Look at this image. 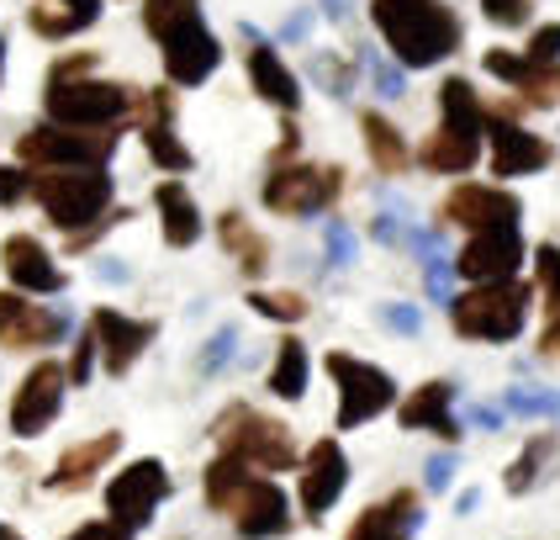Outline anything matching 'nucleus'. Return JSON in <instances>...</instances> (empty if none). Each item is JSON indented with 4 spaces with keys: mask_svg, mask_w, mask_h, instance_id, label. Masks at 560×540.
Returning a JSON list of instances; mask_svg holds the SVG:
<instances>
[{
    "mask_svg": "<svg viewBox=\"0 0 560 540\" xmlns=\"http://www.w3.org/2000/svg\"><path fill=\"white\" fill-rule=\"evenodd\" d=\"M143 143H149L159 170H190V149L175 143V127L170 123H143Z\"/></svg>",
    "mask_w": 560,
    "mask_h": 540,
    "instance_id": "obj_37",
    "label": "nucleus"
},
{
    "mask_svg": "<svg viewBox=\"0 0 560 540\" xmlns=\"http://www.w3.org/2000/svg\"><path fill=\"white\" fill-rule=\"evenodd\" d=\"M32 196L37 207L48 212L54 228H69V233H85L95 222H106V202H112V175L101 164H59V170H43L32 181Z\"/></svg>",
    "mask_w": 560,
    "mask_h": 540,
    "instance_id": "obj_3",
    "label": "nucleus"
},
{
    "mask_svg": "<svg viewBox=\"0 0 560 540\" xmlns=\"http://www.w3.org/2000/svg\"><path fill=\"white\" fill-rule=\"evenodd\" d=\"M0 540H22V536H11V530H0Z\"/></svg>",
    "mask_w": 560,
    "mask_h": 540,
    "instance_id": "obj_54",
    "label": "nucleus"
},
{
    "mask_svg": "<svg viewBox=\"0 0 560 540\" xmlns=\"http://www.w3.org/2000/svg\"><path fill=\"white\" fill-rule=\"evenodd\" d=\"M164 69H170V80L175 85H201L212 69L222 64V48H218V37L207 32V22L196 16V22H186L180 32H170L164 43Z\"/></svg>",
    "mask_w": 560,
    "mask_h": 540,
    "instance_id": "obj_18",
    "label": "nucleus"
},
{
    "mask_svg": "<svg viewBox=\"0 0 560 540\" xmlns=\"http://www.w3.org/2000/svg\"><path fill=\"white\" fill-rule=\"evenodd\" d=\"M27 191H32L27 170H16V164H0V207H16Z\"/></svg>",
    "mask_w": 560,
    "mask_h": 540,
    "instance_id": "obj_42",
    "label": "nucleus"
},
{
    "mask_svg": "<svg viewBox=\"0 0 560 540\" xmlns=\"http://www.w3.org/2000/svg\"><path fill=\"white\" fill-rule=\"evenodd\" d=\"M360 133H365V154L381 175H402L407 164H412V149H407V138L397 133L392 117H381V112H360Z\"/></svg>",
    "mask_w": 560,
    "mask_h": 540,
    "instance_id": "obj_28",
    "label": "nucleus"
},
{
    "mask_svg": "<svg viewBox=\"0 0 560 540\" xmlns=\"http://www.w3.org/2000/svg\"><path fill=\"white\" fill-rule=\"evenodd\" d=\"M154 202H159V218H164V244L170 250H190L201 239V212H196L190 191L180 181H164L154 191Z\"/></svg>",
    "mask_w": 560,
    "mask_h": 540,
    "instance_id": "obj_27",
    "label": "nucleus"
},
{
    "mask_svg": "<svg viewBox=\"0 0 560 540\" xmlns=\"http://www.w3.org/2000/svg\"><path fill=\"white\" fill-rule=\"evenodd\" d=\"M117 450H122V435H117V429H106V435H95V440L63 450L59 467L48 472V487H54V493H74V487H85V482H91V476L101 472Z\"/></svg>",
    "mask_w": 560,
    "mask_h": 540,
    "instance_id": "obj_23",
    "label": "nucleus"
},
{
    "mask_svg": "<svg viewBox=\"0 0 560 540\" xmlns=\"http://www.w3.org/2000/svg\"><path fill=\"white\" fill-rule=\"evenodd\" d=\"M233 530L244 540H280L291 530V498L280 493L276 476H254L249 493L233 508Z\"/></svg>",
    "mask_w": 560,
    "mask_h": 540,
    "instance_id": "obj_17",
    "label": "nucleus"
},
{
    "mask_svg": "<svg viewBox=\"0 0 560 540\" xmlns=\"http://www.w3.org/2000/svg\"><path fill=\"white\" fill-rule=\"evenodd\" d=\"M539 355H560V329H545V334H539Z\"/></svg>",
    "mask_w": 560,
    "mask_h": 540,
    "instance_id": "obj_51",
    "label": "nucleus"
},
{
    "mask_svg": "<svg viewBox=\"0 0 560 540\" xmlns=\"http://www.w3.org/2000/svg\"><path fill=\"white\" fill-rule=\"evenodd\" d=\"M0 69H5V43H0Z\"/></svg>",
    "mask_w": 560,
    "mask_h": 540,
    "instance_id": "obj_55",
    "label": "nucleus"
},
{
    "mask_svg": "<svg viewBox=\"0 0 560 540\" xmlns=\"http://www.w3.org/2000/svg\"><path fill=\"white\" fill-rule=\"evenodd\" d=\"M249 80H254V91L265 95L270 106H280V112H296L302 106V85H296V74L280 64V54L270 48V43H259L254 37V48H249Z\"/></svg>",
    "mask_w": 560,
    "mask_h": 540,
    "instance_id": "obj_25",
    "label": "nucleus"
},
{
    "mask_svg": "<svg viewBox=\"0 0 560 540\" xmlns=\"http://www.w3.org/2000/svg\"><path fill=\"white\" fill-rule=\"evenodd\" d=\"M164 498H170V476H164L159 461H132L127 472H117L106 482V508L127 530H143Z\"/></svg>",
    "mask_w": 560,
    "mask_h": 540,
    "instance_id": "obj_11",
    "label": "nucleus"
},
{
    "mask_svg": "<svg viewBox=\"0 0 560 540\" xmlns=\"http://www.w3.org/2000/svg\"><path fill=\"white\" fill-rule=\"evenodd\" d=\"M550 159H556V149L524 123H502V117L487 123V164H492V175H502V181L539 175Z\"/></svg>",
    "mask_w": 560,
    "mask_h": 540,
    "instance_id": "obj_14",
    "label": "nucleus"
},
{
    "mask_svg": "<svg viewBox=\"0 0 560 540\" xmlns=\"http://www.w3.org/2000/svg\"><path fill=\"white\" fill-rule=\"evenodd\" d=\"M95 334H80V340H74V360H69V381H85L91 377V360H95Z\"/></svg>",
    "mask_w": 560,
    "mask_h": 540,
    "instance_id": "obj_46",
    "label": "nucleus"
},
{
    "mask_svg": "<svg viewBox=\"0 0 560 540\" xmlns=\"http://www.w3.org/2000/svg\"><path fill=\"white\" fill-rule=\"evenodd\" d=\"M349 487V456L339 440H312V450L302 456V476H296V498L307 519H323L328 508L343 498Z\"/></svg>",
    "mask_w": 560,
    "mask_h": 540,
    "instance_id": "obj_13",
    "label": "nucleus"
},
{
    "mask_svg": "<svg viewBox=\"0 0 560 540\" xmlns=\"http://www.w3.org/2000/svg\"><path fill=\"white\" fill-rule=\"evenodd\" d=\"M249 308L259 318H276V323H302L307 318V297L302 291H254Z\"/></svg>",
    "mask_w": 560,
    "mask_h": 540,
    "instance_id": "obj_38",
    "label": "nucleus"
},
{
    "mask_svg": "<svg viewBox=\"0 0 560 540\" xmlns=\"http://www.w3.org/2000/svg\"><path fill=\"white\" fill-rule=\"evenodd\" d=\"M323 366H328V377L339 387V413H334L339 429H360V424L381 418L386 409H397V381H392V371H381L375 360H360L349 349H328Z\"/></svg>",
    "mask_w": 560,
    "mask_h": 540,
    "instance_id": "obj_5",
    "label": "nucleus"
},
{
    "mask_svg": "<svg viewBox=\"0 0 560 540\" xmlns=\"http://www.w3.org/2000/svg\"><path fill=\"white\" fill-rule=\"evenodd\" d=\"M502 409L518 413V418H560V392H545V387H508V392H502Z\"/></svg>",
    "mask_w": 560,
    "mask_h": 540,
    "instance_id": "obj_36",
    "label": "nucleus"
},
{
    "mask_svg": "<svg viewBox=\"0 0 560 540\" xmlns=\"http://www.w3.org/2000/svg\"><path fill=\"white\" fill-rule=\"evenodd\" d=\"M218 445L222 456H233V461H244L249 472L259 476H276V472H291L296 467V440H291V429L270 418V413L249 409V403H233V409L218 418Z\"/></svg>",
    "mask_w": 560,
    "mask_h": 540,
    "instance_id": "obj_4",
    "label": "nucleus"
},
{
    "mask_svg": "<svg viewBox=\"0 0 560 540\" xmlns=\"http://www.w3.org/2000/svg\"><path fill=\"white\" fill-rule=\"evenodd\" d=\"M233 345H238V334H233V329H222V334H212V349L201 355V371H218L222 360L233 355Z\"/></svg>",
    "mask_w": 560,
    "mask_h": 540,
    "instance_id": "obj_48",
    "label": "nucleus"
},
{
    "mask_svg": "<svg viewBox=\"0 0 560 540\" xmlns=\"http://www.w3.org/2000/svg\"><path fill=\"white\" fill-rule=\"evenodd\" d=\"M513 91H518V101L534 106V112H556L560 106V64H529Z\"/></svg>",
    "mask_w": 560,
    "mask_h": 540,
    "instance_id": "obj_34",
    "label": "nucleus"
},
{
    "mask_svg": "<svg viewBox=\"0 0 560 540\" xmlns=\"http://www.w3.org/2000/svg\"><path fill=\"white\" fill-rule=\"evenodd\" d=\"M91 334H95V345H101L106 371H112V377H122L127 366L149 349V340H154V323H143V318H122L117 308H101V313L91 318Z\"/></svg>",
    "mask_w": 560,
    "mask_h": 540,
    "instance_id": "obj_19",
    "label": "nucleus"
},
{
    "mask_svg": "<svg viewBox=\"0 0 560 540\" xmlns=\"http://www.w3.org/2000/svg\"><path fill=\"white\" fill-rule=\"evenodd\" d=\"M423 482H429V493H444V487L455 482V456H434V461L423 467Z\"/></svg>",
    "mask_w": 560,
    "mask_h": 540,
    "instance_id": "obj_47",
    "label": "nucleus"
},
{
    "mask_svg": "<svg viewBox=\"0 0 560 540\" xmlns=\"http://www.w3.org/2000/svg\"><path fill=\"white\" fill-rule=\"evenodd\" d=\"M196 16H201L196 0H143V27L154 32L159 43H164L170 32H180L186 22H196Z\"/></svg>",
    "mask_w": 560,
    "mask_h": 540,
    "instance_id": "obj_35",
    "label": "nucleus"
},
{
    "mask_svg": "<svg viewBox=\"0 0 560 540\" xmlns=\"http://www.w3.org/2000/svg\"><path fill=\"white\" fill-rule=\"evenodd\" d=\"M439 222L444 228H466V239L487 233V228H518L524 222V202L502 181H460L439 202Z\"/></svg>",
    "mask_w": 560,
    "mask_h": 540,
    "instance_id": "obj_8",
    "label": "nucleus"
},
{
    "mask_svg": "<svg viewBox=\"0 0 560 540\" xmlns=\"http://www.w3.org/2000/svg\"><path fill=\"white\" fill-rule=\"evenodd\" d=\"M259 472H249L244 461H233V456H218L212 467H207V504L218 508V514H233L238 508V498L249 493V482Z\"/></svg>",
    "mask_w": 560,
    "mask_h": 540,
    "instance_id": "obj_31",
    "label": "nucleus"
},
{
    "mask_svg": "<svg viewBox=\"0 0 560 540\" xmlns=\"http://www.w3.org/2000/svg\"><path fill=\"white\" fill-rule=\"evenodd\" d=\"M439 123L460 127V133H487V106H481V95H476L470 80L450 74V80L439 85Z\"/></svg>",
    "mask_w": 560,
    "mask_h": 540,
    "instance_id": "obj_30",
    "label": "nucleus"
},
{
    "mask_svg": "<svg viewBox=\"0 0 560 540\" xmlns=\"http://www.w3.org/2000/svg\"><path fill=\"white\" fill-rule=\"evenodd\" d=\"M476 159H481V133H460V127H444V123L418 143V164L429 175H470Z\"/></svg>",
    "mask_w": 560,
    "mask_h": 540,
    "instance_id": "obj_22",
    "label": "nucleus"
},
{
    "mask_svg": "<svg viewBox=\"0 0 560 540\" xmlns=\"http://www.w3.org/2000/svg\"><path fill=\"white\" fill-rule=\"evenodd\" d=\"M95 69V54H74V59H63L48 69V85H63V80H85Z\"/></svg>",
    "mask_w": 560,
    "mask_h": 540,
    "instance_id": "obj_45",
    "label": "nucleus"
},
{
    "mask_svg": "<svg viewBox=\"0 0 560 540\" xmlns=\"http://www.w3.org/2000/svg\"><path fill=\"white\" fill-rule=\"evenodd\" d=\"M307 371H312L307 345H302V340H280L276 366H270V392L285 398V403H296V398L307 392Z\"/></svg>",
    "mask_w": 560,
    "mask_h": 540,
    "instance_id": "obj_32",
    "label": "nucleus"
},
{
    "mask_svg": "<svg viewBox=\"0 0 560 540\" xmlns=\"http://www.w3.org/2000/svg\"><path fill=\"white\" fill-rule=\"evenodd\" d=\"M69 334V313L63 308H37L16 291H0V345L5 349H43L59 345Z\"/></svg>",
    "mask_w": 560,
    "mask_h": 540,
    "instance_id": "obj_15",
    "label": "nucleus"
},
{
    "mask_svg": "<svg viewBox=\"0 0 560 540\" xmlns=\"http://www.w3.org/2000/svg\"><path fill=\"white\" fill-rule=\"evenodd\" d=\"M371 22L392 59L407 69H434L460 48V16L444 0H371Z\"/></svg>",
    "mask_w": 560,
    "mask_h": 540,
    "instance_id": "obj_1",
    "label": "nucleus"
},
{
    "mask_svg": "<svg viewBox=\"0 0 560 540\" xmlns=\"http://www.w3.org/2000/svg\"><path fill=\"white\" fill-rule=\"evenodd\" d=\"M418 525H423V498H418L412 487H397L392 498H381V504L365 508V514L349 525L343 540H412Z\"/></svg>",
    "mask_w": 560,
    "mask_h": 540,
    "instance_id": "obj_20",
    "label": "nucleus"
},
{
    "mask_svg": "<svg viewBox=\"0 0 560 540\" xmlns=\"http://www.w3.org/2000/svg\"><path fill=\"white\" fill-rule=\"evenodd\" d=\"M534 11V0H481V16L492 27H524Z\"/></svg>",
    "mask_w": 560,
    "mask_h": 540,
    "instance_id": "obj_39",
    "label": "nucleus"
},
{
    "mask_svg": "<svg viewBox=\"0 0 560 540\" xmlns=\"http://www.w3.org/2000/svg\"><path fill=\"white\" fill-rule=\"evenodd\" d=\"M95 276H106V282H127V265H117V260H106V265H95Z\"/></svg>",
    "mask_w": 560,
    "mask_h": 540,
    "instance_id": "obj_50",
    "label": "nucleus"
},
{
    "mask_svg": "<svg viewBox=\"0 0 560 540\" xmlns=\"http://www.w3.org/2000/svg\"><path fill=\"white\" fill-rule=\"evenodd\" d=\"M63 381H69V371H63L59 360H37L27 377H22L16 398H11V429H16L22 440L43 435V429L59 418V409H63Z\"/></svg>",
    "mask_w": 560,
    "mask_h": 540,
    "instance_id": "obj_12",
    "label": "nucleus"
},
{
    "mask_svg": "<svg viewBox=\"0 0 560 540\" xmlns=\"http://www.w3.org/2000/svg\"><path fill=\"white\" fill-rule=\"evenodd\" d=\"M502 413H508V409H476L470 418H476L481 429H498V424H502Z\"/></svg>",
    "mask_w": 560,
    "mask_h": 540,
    "instance_id": "obj_49",
    "label": "nucleus"
},
{
    "mask_svg": "<svg viewBox=\"0 0 560 540\" xmlns=\"http://www.w3.org/2000/svg\"><path fill=\"white\" fill-rule=\"evenodd\" d=\"M339 11H343V5H339V0H328V16H339Z\"/></svg>",
    "mask_w": 560,
    "mask_h": 540,
    "instance_id": "obj_53",
    "label": "nucleus"
},
{
    "mask_svg": "<svg viewBox=\"0 0 560 540\" xmlns=\"http://www.w3.org/2000/svg\"><path fill=\"white\" fill-rule=\"evenodd\" d=\"M63 540H132V530L117 525V519H91V525H80L74 536H63Z\"/></svg>",
    "mask_w": 560,
    "mask_h": 540,
    "instance_id": "obj_44",
    "label": "nucleus"
},
{
    "mask_svg": "<svg viewBox=\"0 0 560 540\" xmlns=\"http://www.w3.org/2000/svg\"><path fill=\"white\" fill-rule=\"evenodd\" d=\"M381 323L397 329V334H418V329H423V313L407 308V302H386V308H381Z\"/></svg>",
    "mask_w": 560,
    "mask_h": 540,
    "instance_id": "obj_43",
    "label": "nucleus"
},
{
    "mask_svg": "<svg viewBox=\"0 0 560 540\" xmlns=\"http://www.w3.org/2000/svg\"><path fill=\"white\" fill-rule=\"evenodd\" d=\"M323 239H328V265H354V233H349L339 218L328 222V233H323Z\"/></svg>",
    "mask_w": 560,
    "mask_h": 540,
    "instance_id": "obj_41",
    "label": "nucleus"
},
{
    "mask_svg": "<svg viewBox=\"0 0 560 540\" xmlns=\"http://www.w3.org/2000/svg\"><path fill=\"white\" fill-rule=\"evenodd\" d=\"M0 254H5V276L16 282V291H43V297L63 291V271L48 260V250H43L37 239L11 233V239L0 244Z\"/></svg>",
    "mask_w": 560,
    "mask_h": 540,
    "instance_id": "obj_21",
    "label": "nucleus"
},
{
    "mask_svg": "<svg viewBox=\"0 0 560 540\" xmlns=\"http://www.w3.org/2000/svg\"><path fill=\"white\" fill-rule=\"evenodd\" d=\"M259 196H265V207L276 218H312V212H328L343 196V170L339 164H302V159H291V164H276L265 175Z\"/></svg>",
    "mask_w": 560,
    "mask_h": 540,
    "instance_id": "obj_6",
    "label": "nucleus"
},
{
    "mask_svg": "<svg viewBox=\"0 0 560 540\" xmlns=\"http://www.w3.org/2000/svg\"><path fill=\"white\" fill-rule=\"evenodd\" d=\"M524 59L529 64H560V22H550V27L534 32L529 48H524Z\"/></svg>",
    "mask_w": 560,
    "mask_h": 540,
    "instance_id": "obj_40",
    "label": "nucleus"
},
{
    "mask_svg": "<svg viewBox=\"0 0 560 540\" xmlns=\"http://www.w3.org/2000/svg\"><path fill=\"white\" fill-rule=\"evenodd\" d=\"M476 498H481V493H476V487H466V493L455 498V514H470V508H476Z\"/></svg>",
    "mask_w": 560,
    "mask_h": 540,
    "instance_id": "obj_52",
    "label": "nucleus"
},
{
    "mask_svg": "<svg viewBox=\"0 0 560 540\" xmlns=\"http://www.w3.org/2000/svg\"><path fill=\"white\" fill-rule=\"evenodd\" d=\"M524 233L518 228H487V233H470L460 254H455V276L466 286H492V282H518L524 271Z\"/></svg>",
    "mask_w": 560,
    "mask_h": 540,
    "instance_id": "obj_10",
    "label": "nucleus"
},
{
    "mask_svg": "<svg viewBox=\"0 0 560 540\" xmlns=\"http://www.w3.org/2000/svg\"><path fill=\"white\" fill-rule=\"evenodd\" d=\"M556 456H560V429H534L529 440H524V450L513 456V467H508V476H502V487H508L513 498L534 493V487L550 476Z\"/></svg>",
    "mask_w": 560,
    "mask_h": 540,
    "instance_id": "obj_24",
    "label": "nucleus"
},
{
    "mask_svg": "<svg viewBox=\"0 0 560 540\" xmlns=\"http://www.w3.org/2000/svg\"><path fill=\"white\" fill-rule=\"evenodd\" d=\"M132 112V91L112 80H63L48 85V117L59 127H117Z\"/></svg>",
    "mask_w": 560,
    "mask_h": 540,
    "instance_id": "obj_9",
    "label": "nucleus"
},
{
    "mask_svg": "<svg viewBox=\"0 0 560 540\" xmlns=\"http://www.w3.org/2000/svg\"><path fill=\"white\" fill-rule=\"evenodd\" d=\"M218 239H222V250H228V260H238L244 276H265V271H270V239H265L244 212H222Z\"/></svg>",
    "mask_w": 560,
    "mask_h": 540,
    "instance_id": "obj_26",
    "label": "nucleus"
},
{
    "mask_svg": "<svg viewBox=\"0 0 560 540\" xmlns=\"http://www.w3.org/2000/svg\"><path fill=\"white\" fill-rule=\"evenodd\" d=\"M397 424L402 429H429L439 435L444 445H460L466 435V424L455 418V381H423V387H412L402 403H397Z\"/></svg>",
    "mask_w": 560,
    "mask_h": 540,
    "instance_id": "obj_16",
    "label": "nucleus"
},
{
    "mask_svg": "<svg viewBox=\"0 0 560 540\" xmlns=\"http://www.w3.org/2000/svg\"><path fill=\"white\" fill-rule=\"evenodd\" d=\"M534 297H545V329H560V244L534 250Z\"/></svg>",
    "mask_w": 560,
    "mask_h": 540,
    "instance_id": "obj_33",
    "label": "nucleus"
},
{
    "mask_svg": "<svg viewBox=\"0 0 560 540\" xmlns=\"http://www.w3.org/2000/svg\"><path fill=\"white\" fill-rule=\"evenodd\" d=\"M117 149V127H59L43 123L27 127L16 138V159L37 164V170H59V164H101Z\"/></svg>",
    "mask_w": 560,
    "mask_h": 540,
    "instance_id": "obj_7",
    "label": "nucleus"
},
{
    "mask_svg": "<svg viewBox=\"0 0 560 540\" xmlns=\"http://www.w3.org/2000/svg\"><path fill=\"white\" fill-rule=\"evenodd\" d=\"M95 16H101V0H37L32 32L37 37H69V32H85Z\"/></svg>",
    "mask_w": 560,
    "mask_h": 540,
    "instance_id": "obj_29",
    "label": "nucleus"
},
{
    "mask_svg": "<svg viewBox=\"0 0 560 540\" xmlns=\"http://www.w3.org/2000/svg\"><path fill=\"white\" fill-rule=\"evenodd\" d=\"M534 313V286L518 282H492V286H466L450 297V329L470 340V345H513Z\"/></svg>",
    "mask_w": 560,
    "mask_h": 540,
    "instance_id": "obj_2",
    "label": "nucleus"
}]
</instances>
